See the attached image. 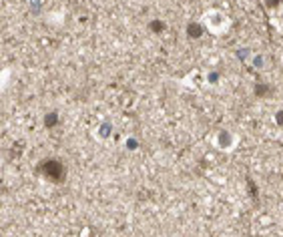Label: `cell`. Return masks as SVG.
<instances>
[{
	"instance_id": "cell-1",
	"label": "cell",
	"mask_w": 283,
	"mask_h": 237,
	"mask_svg": "<svg viewBox=\"0 0 283 237\" xmlns=\"http://www.w3.org/2000/svg\"><path fill=\"white\" fill-rule=\"evenodd\" d=\"M38 169H40L42 175H46L48 179H53V181H61V179L64 177V167H63V163H61V161H55V159L44 161L42 165H38Z\"/></svg>"
}]
</instances>
